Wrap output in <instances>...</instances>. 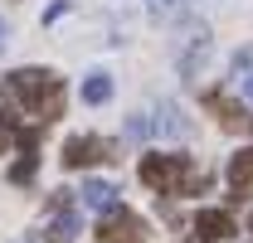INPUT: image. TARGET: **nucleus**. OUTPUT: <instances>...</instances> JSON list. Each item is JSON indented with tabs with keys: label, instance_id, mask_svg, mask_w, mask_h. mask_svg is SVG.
<instances>
[{
	"label": "nucleus",
	"instance_id": "obj_13",
	"mask_svg": "<svg viewBox=\"0 0 253 243\" xmlns=\"http://www.w3.org/2000/svg\"><path fill=\"white\" fill-rule=\"evenodd\" d=\"M68 239H78V214L59 209V219H54V243H68Z\"/></svg>",
	"mask_w": 253,
	"mask_h": 243
},
{
	"label": "nucleus",
	"instance_id": "obj_6",
	"mask_svg": "<svg viewBox=\"0 0 253 243\" xmlns=\"http://www.w3.org/2000/svg\"><path fill=\"white\" fill-rule=\"evenodd\" d=\"M195 234H200L205 243H224L229 234H234V219H229L224 209H200L195 214Z\"/></svg>",
	"mask_w": 253,
	"mask_h": 243
},
{
	"label": "nucleus",
	"instance_id": "obj_14",
	"mask_svg": "<svg viewBox=\"0 0 253 243\" xmlns=\"http://www.w3.org/2000/svg\"><path fill=\"white\" fill-rule=\"evenodd\" d=\"M126 136H131V141H141V136H151V122H146L141 112H136V117L126 122Z\"/></svg>",
	"mask_w": 253,
	"mask_h": 243
},
{
	"label": "nucleus",
	"instance_id": "obj_1",
	"mask_svg": "<svg viewBox=\"0 0 253 243\" xmlns=\"http://www.w3.org/2000/svg\"><path fill=\"white\" fill-rule=\"evenodd\" d=\"M5 97H10L15 107L34 112L39 122H49V117L63 112V78L49 73V68H15V73L5 78Z\"/></svg>",
	"mask_w": 253,
	"mask_h": 243
},
{
	"label": "nucleus",
	"instance_id": "obj_12",
	"mask_svg": "<svg viewBox=\"0 0 253 243\" xmlns=\"http://www.w3.org/2000/svg\"><path fill=\"white\" fill-rule=\"evenodd\" d=\"M20 131H25V126H20V117L0 107V156L10 151V146H20Z\"/></svg>",
	"mask_w": 253,
	"mask_h": 243
},
{
	"label": "nucleus",
	"instance_id": "obj_9",
	"mask_svg": "<svg viewBox=\"0 0 253 243\" xmlns=\"http://www.w3.org/2000/svg\"><path fill=\"white\" fill-rule=\"evenodd\" d=\"M20 141H25L30 151H25V161H15V165H10V185H30V180H34V170H39V156H34V146H39V131H30V136L20 131Z\"/></svg>",
	"mask_w": 253,
	"mask_h": 243
},
{
	"label": "nucleus",
	"instance_id": "obj_10",
	"mask_svg": "<svg viewBox=\"0 0 253 243\" xmlns=\"http://www.w3.org/2000/svg\"><path fill=\"white\" fill-rule=\"evenodd\" d=\"M107 97H112V78H107V73H88V78H83V102H88V107H102Z\"/></svg>",
	"mask_w": 253,
	"mask_h": 243
},
{
	"label": "nucleus",
	"instance_id": "obj_7",
	"mask_svg": "<svg viewBox=\"0 0 253 243\" xmlns=\"http://www.w3.org/2000/svg\"><path fill=\"white\" fill-rule=\"evenodd\" d=\"M83 204H88L97 219L112 214V209H117V185H112V180H88V185H83Z\"/></svg>",
	"mask_w": 253,
	"mask_h": 243
},
{
	"label": "nucleus",
	"instance_id": "obj_5",
	"mask_svg": "<svg viewBox=\"0 0 253 243\" xmlns=\"http://www.w3.org/2000/svg\"><path fill=\"white\" fill-rule=\"evenodd\" d=\"M205 107L219 117L224 131H249V136H253V117L239 107V102H229V97H219V92H210V97H205Z\"/></svg>",
	"mask_w": 253,
	"mask_h": 243
},
{
	"label": "nucleus",
	"instance_id": "obj_15",
	"mask_svg": "<svg viewBox=\"0 0 253 243\" xmlns=\"http://www.w3.org/2000/svg\"><path fill=\"white\" fill-rule=\"evenodd\" d=\"M0 54H5V20H0Z\"/></svg>",
	"mask_w": 253,
	"mask_h": 243
},
{
	"label": "nucleus",
	"instance_id": "obj_8",
	"mask_svg": "<svg viewBox=\"0 0 253 243\" xmlns=\"http://www.w3.org/2000/svg\"><path fill=\"white\" fill-rule=\"evenodd\" d=\"M229 185H234V200H244V195L253 190V146L229 161Z\"/></svg>",
	"mask_w": 253,
	"mask_h": 243
},
{
	"label": "nucleus",
	"instance_id": "obj_4",
	"mask_svg": "<svg viewBox=\"0 0 253 243\" xmlns=\"http://www.w3.org/2000/svg\"><path fill=\"white\" fill-rule=\"evenodd\" d=\"M107 156H112V146L102 136H68L63 141V165H73V170H83L93 161H107Z\"/></svg>",
	"mask_w": 253,
	"mask_h": 243
},
{
	"label": "nucleus",
	"instance_id": "obj_11",
	"mask_svg": "<svg viewBox=\"0 0 253 243\" xmlns=\"http://www.w3.org/2000/svg\"><path fill=\"white\" fill-rule=\"evenodd\" d=\"M151 131H161V136H185V131H190V122L180 117L170 102H166V107H161V117L151 122Z\"/></svg>",
	"mask_w": 253,
	"mask_h": 243
},
{
	"label": "nucleus",
	"instance_id": "obj_17",
	"mask_svg": "<svg viewBox=\"0 0 253 243\" xmlns=\"http://www.w3.org/2000/svg\"><path fill=\"white\" fill-rule=\"evenodd\" d=\"M249 229H253V214H249Z\"/></svg>",
	"mask_w": 253,
	"mask_h": 243
},
{
	"label": "nucleus",
	"instance_id": "obj_2",
	"mask_svg": "<svg viewBox=\"0 0 253 243\" xmlns=\"http://www.w3.org/2000/svg\"><path fill=\"white\" fill-rule=\"evenodd\" d=\"M190 180V156H175V151H151L141 156V185L156 190V195H170Z\"/></svg>",
	"mask_w": 253,
	"mask_h": 243
},
{
	"label": "nucleus",
	"instance_id": "obj_16",
	"mask_svg": "<svg viewBox=\"0 0 253 243\" xmlns=\"http://www.w3.org/2000/svg\"><path fill=\"white\" fill-rule=\"evenodd\" d=\"M244 92H249V102H253V78H249V83H244Z\"/></svg>",
	"mask_w": 253,
	"mask_h": 243
},
{
	"label": "nucleus",
	"instance_id": "obj_3",
	"mask_svg": "<svg viewBox=\"0 0 253 243\" xmlns=\"http://www.w3.org/2000/svg\"><path fill=\"white\" fill-rule=\"evenodd\" d=\"M97 239L102 243H146V224H141V214H131V209L117 204L112 214L97 219Z\"/></svg>",
	"mask_w": 253,
	"mask_h": 243
}]
</instances>
